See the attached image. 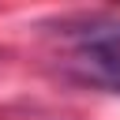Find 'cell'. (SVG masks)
<instances>
[{"mask_svg": "<svg viewBox=\"0 0 120 120\" xmlns=\"http://www.w3.org/2000/svg\"><path fill=\"white\" fill-rule=\"evenodd\" d=\"M82 64L86 71L98 79V82H109L120 90V41H109V38H94L82 52Z\"/></svg>", "mask_w": 120, "mask_h": 120, "instance_id": "6da1fadb", "label": "cell"}]
</instances>
